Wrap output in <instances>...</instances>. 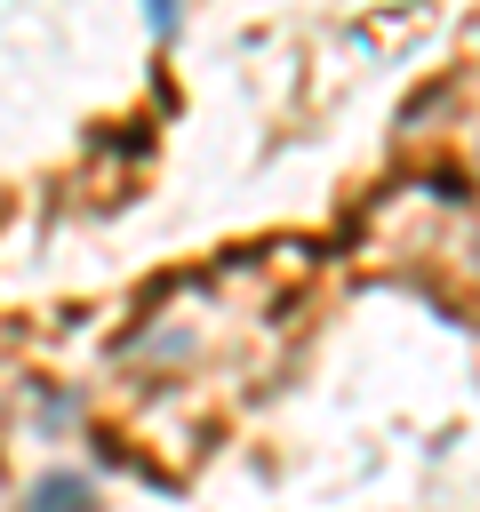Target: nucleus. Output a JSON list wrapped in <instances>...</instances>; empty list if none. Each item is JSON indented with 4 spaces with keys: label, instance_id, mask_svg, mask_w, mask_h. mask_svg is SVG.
<instances>
[{
    "label": "nucleus",
    "instance_id": "f257e3e1",
    "mask_svg": "<svg viewBox=\"0 0 480 512\" xmlns=\"http://www.w3.org/2000/svg\"><path fill=\"white\" fill-rule=\"evenodd\" d=\"M40 512H88V480H40Z\"/></svg>",
    "mask_w": 480,
    "mask_h": 512
},
{
    "label": "nucleus",
    "instance_id": "f03ea898",
    "mask_svg": "<svg viewBox=\"0 0 480 512\" xmlns=\"http://www.w3.org/2000/svg\"><path fill=\"white\" fill-rule=\"evenodd\" d=\"M176 8H184V0H144V24H152V32H176Z\"/></svg>",
    "mask_w": 480,
    "mask_h": 512
}]
</instances>
